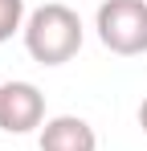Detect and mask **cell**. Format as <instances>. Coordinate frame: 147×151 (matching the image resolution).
I'll return each mask as SVG.
<instances>
[{"mask_svg":"<svg viewBox=\"0 0 147 151\" xmlns=\"http://www.w3.org/2000/svg\"><path fill=\"white\" fill-rule=\"evenodd\" d=\"M24 49L41 65H66L82 49V21L66 4H41L24 21Z\"/></svg>","mask_w":147,"mask_h":151,"instance_id":"6da1fadb","label":"cell"},{"mask_svg":"<svg viewBox=\"0 0 147 151\" xmlns=\"http://www.w3.org/2000/svg\"><path fill=\"white\" fill-rule=\"evenodd\" d=\"M41 151H98L94 127L78 114H57L41 127Z\"/></svg>","mask_w":147,"mask_h":151,"instance_id":"277c9868","label":"cell"},{"mask_svg":"<svg viewBox=\"0 0 147 151\" xmlns=\"http://www.w3.org/2000/svg\"><path fill=\"white\" fill-rule=\"evenodd\" d=\"M24 29V0H0V41Z\"/></svg>","mask_w":147,"mask_h":151,"instance_id":"5b68a950","label":"cell"},{"mask_svg":"<svg viewBox=\"0 0 147 151\" xmlns=\"http://www.w3.org/2000/svg\"><path fill=\"white\" fill-rule=\"evenodd\" d=\"M139 127H143V135H147V98L139 102Z\"/></svg>","mask_w":147,"mask_h":151,"instance_id":"8992f818","label":"cell"},{"mask_svg":"<svg viewBox=\"0 0 147 151\" xmlns=\"http://www.w3.org/2000/svg\"><path fill=\"white\" fill-rule=\"evenodd\" d=\"M94 29L98 41L119 57L147 53V0H102Z\"/></svg>","mask_w":147,"mask_h":151,"instance_id":"7a4b0ae2","label":"cell"},{"mask_svg":"<svg viewBox=\"0 0 147 151\" xmlns=\"http://www.w3.org/2000/svg\"><path fill=\"white\" fill-rule=\"evenodd\" d=\"M33 127H45V94L33 82H4L0 86V131L24 135Z\"/></svg>","mask_w":147,"mask_h":151,"instance_id":"3957f363","label":"cell"}]
</instances>
